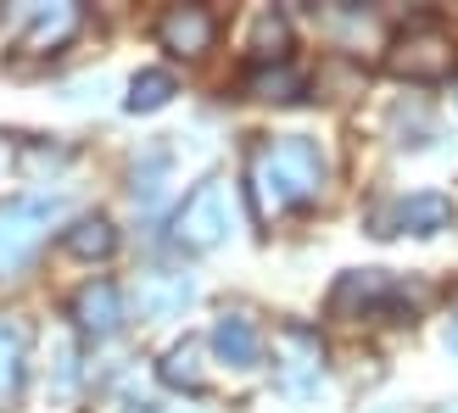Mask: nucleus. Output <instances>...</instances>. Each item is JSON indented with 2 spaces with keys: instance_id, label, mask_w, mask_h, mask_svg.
Wrapping results in <instances>:
<instances>
[{
  "instance_id": "18",
  "label": "nucleus",
  "mask_w": 458,
  "mask_h": 413,
  "mask_svg": "<svg viewBox=\"0 0 458 413\" xmlns=\"http://www.w3.org/2000/svg\"><path fill=\"white\" fill-rule=\"evenodd\" d=\"M447 347L458 352V308H453V324H447Z\"/></svg>"
},
{
  "instance_id": "13",
  "label": "nucleus",
  "mask_w": 458,
  "mask_h": 413,
  "mask_svg": "<svg viewBox=\"0 0 458 413\" xmlns=\"http://www.w3.org/2000/svg\"><path fill=\"white\" fill-rule=\"evenodd\" d=\"M246 51L258 56L263 67L285 62V51H291V22H285V12H258V17H251V29H246Z\"/></svg>"
},
{
  "instance_id": "10",
  "label": "nucleus",
  "mask_w": 458,
  "mask_h": 413,
  "mask_svg": "<svg viewBox=\"0 0 458 413\" xmlns=\"http://www.w3.org/2000/svg\"><path fill=\"white\" fill-rule=\"evenodd\" d=\"M213 352L229 363V369H251V363L263 358V335H258V324H251L246 313H218V324H213Z\"/></svg>"
},
{
  "instance_id": "16",
  "label": "nucleus",
  "mask_w": 458,
  "mask_h": 413,
  "mask_svg": "<svg viewBox=\"0 0 458 413\" xmlns=\"http://www.w3.org/2000/svg\"><path fill=\"white\" fill-rule=\"evenodd\" d=\"M201 347L196 341H179V347H168L163 352V380L168 385H185V392H201V385H208V375H201Z\"/></svg>"
},
{
  "instance_id": "17",
  "label": "nucleus",
  "mask_w": 458,
  "mask_h": 413,
  "mask_svg": "<svg viewBox=\"0 0 458 413\" xmlns=\"http://www.w3.org/2000/svg\"><path fill=\"white\" fill-rule=\"evenodd\" d=\"M168 96H174V73L151 67V73L129 84V112H157V106H168Z\"/></svg>"
},
{
  "instance_id": "6",
  "label": "nucleus",
  "mask_w": 458,
  "mask_h": 413,
  "mask_svg": "<svg viewBox=\"0 0 458 413\" xmlns=\"http://www.w3.org/2000/svg\"><path fill=\"white\" fill-rule=\"evenodd\" d=\"M157 39H163V51H174V56H201V51H213L218 22H213L208 6H168L163 22H157Z\"/></svg>"
},
{
  "instance_id": "19",
  "label": "nucleus",
  "mask_w": 458,
  "mask_h": 413,
  "mask_svg": "<svg viewBox=\"0 0 458 413\" xmlns=\"http://www.w3.org/2000/svg\"><path fill=\"white\" fill-rule=\"evenodd\" d=\"M442 413H458V402H447V408H442Z\"/></svg>"
},
{
  "instance_id": "21",
  "label": "nucleus",
  "mask_w": 458,
  "mask_h": 413,
  "mask_svg": "<svg viewBox=\"0 0 458 413\" xmlns=\"http://www.w3.org/2000/svg\"><path fill=\"white\" fill-rule=\"evenodd\" d=\"M386 413H392V408H386Z\"/></svg>"
},
{
  "instance_id": "14",
  "label": "nucleus",
  "mask_w": 458,
  "mask_h": 413,
  "mask_svg": "<svg viewBox=\"0 0 458 413\" xmlns=\"http://www.w3.org/2000/svg\"><path fill=\"white\" fill-rule=\"evenodd\" d=\"M67 251H73V257H112V251H118V229H112V218L89 213L67 229Z\"/></svg>"
},
{
  "instance_id": "3",
  "label": "nucleus",
  "mask_w": 458,
  "mask_h": 413,
  "mask_svg": "<svg viewBox=\"0 0 458 413\" xmlns=\"http://www.w3.org/2000/svg\"><path fill=\"white\" fill-rule=\"evenodd\" d=\"M229 235H235V196H229V179H201L174 213V240L185 251H213Z\"/></svg>"
},
{
  "instance_id": "4",
  "label": "nucleus",
  "mask_w": 458,
  "mask_h": 413,
  "mask_svg": "<svg viewBox=\"0 0 458 413\" xmlns=\"http://www.w3.org/2000/svg\"><path fill=\"white\" fill-rule=\"evenodd\" d=\"M386 67H392L397 79H414V84L447 79L453 73V39L437 29V22H408V29L392 39V51H386Z\"/></svg>"
},
{
  "instance_id": "11",
  "label": "nucleus",
  "mask_w": 458,
  "mask_h": 413,
  "mask_svg": "<svg viewBox=\"0 0 458 413\" xmlns=\"http://www.w3.org/2000/svg\"><path fill=\"white\" fill-rule=\"evenodd\" d=\"M191 296H196V280H191V274L157 268V274H146V280H140V313H146V318H174V313L191 308Z\"/></svg>"
},
{
  "instance_id": "9",
  "label": "nucleus",
  "mask_w": 458,
  "mask_h": 413,
  "mask_svg": "<svg viewBox=\"0 0 458 413\" xmlns=\"http://www.w3.org/2000/svg\"><path fill=\"white\" fill-rule=\"evenodd\" d=\"M22 375H29V324L17 313H0V408L22 397Z\"/></svg>"
},
{
  "instance_id": "20",
  "label": "nucleus",
  "mask_w": 458,
  "mask_h": 413,
  "mask_svg": "<svg viewBox=\"0 0 458 413\" xmlns=\"http://www.w3.org/2000/svg\"><path fill=\"white\" fill-rule=\"evenodd\" d=\"M453 101H458V79H453Z\"/></svg>"
},
{
  "instance_id": "15",
  "label": "nucleus",
  "mask_w": 458,
  "mask_h": 413,
  "mask_svg": "<svg viewBox=\"0 0 458 413\" xmlns=\"http://www.w3.org/2000/svg\"><path fill=\"white\" fill-rule=\"evenodd\" d=\"M246 89L258 101H296V89H302V73H296L291 62H274V67H258V73L246 79Z\"/></svg>"
},
{
  "instance_id": "12",
  "label": "nucleus",
  "mask_w": 458,
  "mask_h": 413,
  "mask_svg": "<svg viewBox=\"0 0 458 413\" xmlns=\"http://www.w3.org/2000/svg\"><path fill=\"white\" fill-rule=\"evenodd\" d=\"M73 29H79V6H45V12H34L29 34L17 39V51L22 56H45V51H56Z\"/></svg>"
},
{
  "instance_id": "2",
  "label": "nucleus",
  "mask_w": 458,
  "mask_h": 413,
  "mask_svg": "<svg viewBox=\"0 0 458 413\" xmlns=\"http://www.w3.org/2000/svg\"><path fill=\"white\" fill-rule=\"evenodd\" d=\"M62 223V196H17L0 201V280L22 274L39 246L51 240V229Z\"/></svg>"
},
{
  "instance_id": "8",
  "label": "nucleus",
  "mask_w": 458,
  "mask_h": 413,
  "mask_svg": "<svg viewBox=\"0 0 458 413\" xmlns=\"http://www.w3.org/2000/svg\"><path fill=\"white\" fill-rule=\"evenodd\" d=\"M280 352H291V363H280L285 392H296V397L318 392V380H325V347H318V335L285 330V335H280Z\"/></svg>"
},
{
  "instance_id": "5",
  "label": "nucleus",
  "mask_w": 458,
  "mask_h": 413,
  "mask_svg": "<svg viewBox=\"0 0 458 413\" xmlns=\"http://www.w3.org/2000/svg\"><path fill=\"white\" fill-rule=\"evenodd\" d=\"M447 223H453V201L437 196V190H414V196L386 206L380 235H442Z\"/></svg>"
},
{
  "instance_id": "7",
  "label": "nucleus",
  "mask_w": 458,
  "mask_h": 413,
  "mask_svg": "<svg viewBox=\"0 0 458 413\" xmlns=\"http://www.w3.org/2000/svg\"><path fill=\"white\" fill-rule=\"evenodd\" d=\"M73 324H79L84 335H96V341L118 335V330H123V291L112 285V280H89V285L73 296Z\"/></svg>"
},
{
  "instance_id": "1",
  "label": "nucleus",
  "mask_w": 458,
  "mask_h": 413,
  "mask_svg": "<svg viewBox=\"0 0 458 413\" xmlns=\"http://www.w3.org/2000/svg\"><path fill=\"white\" fill-rule=\"evenodd\" d=\"M325 179H330V163L308 134H274L246 163V190H251L258 218H285V213L313 206L325 196Z\"/></svg>"
}]
</instances>
